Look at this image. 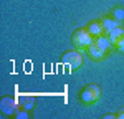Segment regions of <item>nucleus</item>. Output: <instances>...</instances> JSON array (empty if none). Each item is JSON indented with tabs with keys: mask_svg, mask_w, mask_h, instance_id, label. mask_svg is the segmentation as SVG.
<instances>
[{
	"mask_svg": "<svg viewBox=\"0 0 124 119\" xmlns=\"http://www.w3.org/2000/svg\"><path fill=\"white\" fill-rule=\"evenodd\" d=\"M117 118H123L124 119V109H121V111L117 112Z\"/></svg>",
	"mask_w": 124,
	"mask_h": 119,
	"instance_id": "obj_11",
	"label": "nucleus"
},
{
	"mask_svg": "<svg viewBox=\"0 0 124 119\" xmlns=\"http://www.w3.org/2000/svg\"><path fill=\"white\" fill-rule=\"evenodd\" d=\"M116 48L119 50V51H123V53H124V38H121L119 41H117V43H116Z\"/></svg>",
	"mask_w": 124,
	"mask_h": 119,
	"instance_id": "obj_10",
	"label": "nucleus"
},
{
	"mask_svg": "<svg viewBox=\"0 0 124 119\" xmlns=\"http://www.w3.org/2000/svg\"><path fill=\"white\" fill-rule=\"evenodd\" d=\"M86 51H88V55L93 60H104V56H106V50H103L99 45H96V43H93L91 46H88Z\"/></svg>",
	"mask_w": 124,
	"mask_h": 119,
	"instance_id": "obj_4",
	"label": "nucleus"
},
{
	"mask_svg": "<svg viewBox=\"0 0 124 119\" xmlns=\"http://www.w3.org/2000/svg\"><path fill=\"white\" fill-rule=\"evenodd\" d=\"M113 18H116V20H119V22H124V10L123 8H114L113 10Z\"/></svg>",
	"mask_w": 124,
	"mask_h": 119,
	"instance_id": "obj_9",
	"label": "nucleus"
},
{
	"mask_svg": "<svg viewBox=\"0 0 124 119\" xmlns=\"http://www.w3.org/2000/svg\"><path fill=\"white\" fill-rule=\"evenodd\" d=\"M63 63H66L68 66H71L73 69H78L81 65H83V55L79 53V51H68L63 55V60H61Z\"/></svg>",
	"mask_w": 124,
	"mask_h": 119,
	"instance_id": "obj_3",
	"label": "nucleus"
},
{
	"mask_svg": "<svg viewBox=\"0 0 124 119\" xmlns=\"http://www.w3.org/2000/svg\"><path fill=\"white\" fill-rule=\"evenodd\" d=\"M101 23H103L104 33H109V31H113L114 28L121 27V22L116 20V18H103V20H101Z\"/></svg>",
	"mask_w": 124,
	"mask_h": 119,
	"instance_id": "obj_6",
	"label": "nucleus"
},
{
	"mask_svg": "<svg viewBox=\"0 0 124 119\" xmlns=\"http://www.w3.org/2000/svg\"><path fill=\"white\" fill-rule=\"evenodd\" d=\"M101 98V89L98 84H88L83 91H81V103L86 104V106H91L98 103Z\"/></svg>",
	"mask_w": 124,
	"mask_h": 119,
	"instance_id": "obj_2",
	"label": "nucleus"
},
{
	"mask_svg": "<svg viewBox=\"0 0 124 119\" xmlns=\"http://www.w3.org/2000/svg\"><path fill=\"white\" fill-rule=\"evenodd\" d=\"M71 41H73L75 48L88 50V46H91V45L94 43V37L88 31V28H81V30H76V31L73 33Z\"/></svg>",
	"mask_w": 124,
	"mask_h": 119,
	"instance_id": "obj_1",
	"label": "nucleus"
},
{
	"mask_svg": "<svg viewBox=\"0 0 124 119\" xmlns=\"http://www.w3.org/2000/svg\"><path fill=\"white\" fill-rule=\"evenodd\" d=\"M108 37H109V40L116 45L121 38H124V28H123V25H121V27H117V28H114L113 31H109V33H108Z\"/></svg>",
	"mask_w": 124,
	"mask_h": 119,
	"instance_id": "obj_8",
	"label": "nucleus"
},
{
	"mask_svg": "<svg viewBox=\"0 0 124 119\" xmlns=\"http://www.w3.org/2000/svg\"><path fill=\"white\" fill-rule=\"evenodd\" d=\"M94 43L96 45H99L103 50H111L113 46H114V43L109 40V37H104V35H101V37H98V38H94Z\"/></svg>",
	"mask_w": 124,
	"mask_h": 119,
	"instance_id": "obj_7",
	"label": "nucleus"
},
{
	"mask_svg": "<svg viewBox=\"0 0 124 119\" xmlns=\"http://www.w3.org/2000/svg\"><path fill=\"white\" fill-rule=\"evenodd\" d=\"M88 31L98 38V37H101V35H104V28H103V23L101 22H91L89 23V27H88Z\"/></svg>",
	"mask_w": 124,
	"mask_h": 119,
	"instance_id": "obj_5",
	"label": "nucleus"
}]
</instances>
